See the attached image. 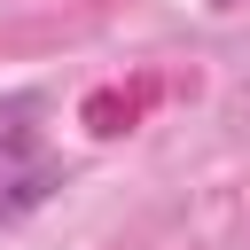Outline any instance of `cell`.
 I'll return each instance as SVG.
<instances>
[{"label":"cell","instance_id":"obj_1","mask_svg":"<svg viewBox=\"0 0 250 250\" xmlns=\"http://www.w3.org/2000/svg\"><path fill=\"white\" fill-rule=\"evenodd\" d=\"M55 188H62V164H55V148H47L39 94L0 102V227L31 219V211H39Z\"/></svg>","mask_w":250,"mask_h":250}]
</instances>
